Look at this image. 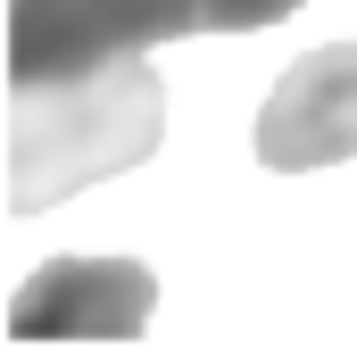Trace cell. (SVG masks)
Returning <instances> with one entry per match:
<instances>
[{
	"instance_id": "obj_1",
	"label": "cell",
	"mask_w": 357,
	"mask_h": 357,
	"mask_svg": "<svg viewBox=\"0 0 357 357\" xmlns=\"http://www.w3.org/2000/svg\"><path fill=\"white\" fill-rule=\"evenodd\" d=\"M158 133H167V91L150 75V50L8 84V216H42L84 183L142 167Z\"/></svg>"
},
{
	"instance_id": "obj_2",
	"label": "cell",
	"mask_w": 357,
	"mask_h": 357,
	"mask_svg": "<svg viewBox=\"0 0 357 357\" xmlns=\"http://www.w3.org/2000/svg\"><path fill=\"white\" fill-rule=\"evenodd\" d=\"M307 0H8V84L75 75L116 50H158L183 33H258Z\"/></svg>"
},
{
	"instance_id": "obj_3",
	"label": "cell",
	"mask_w": 357,
	"mask_h": 357,
	"mask_svg": "<svg viewBox=\"0 0 357 357\" xmlns=\"http://www.w3.org/2000/svg\"><path fill=\"white\" fill-rule=\"evenodd\" d=\"M357 158V42L307 50L282 67V84L258 108V167L274 175H316Z\"/></svg>"
},
{
	"instance_id": "obj_4",
	"label": "cell",
	"mask_w": 357,
	"mask_h": 357,
	"mask_svg": "<svg viewBox=\"0 0 357 357\" xmlns=\"http://www.w3.org/2000/svg\"><path fill=\"white\" fill-rule=\"evenodd\" d=\"M158 307V274L142 258H50L17 291V341H133Z\"/></svg>"
}]
</instances>
